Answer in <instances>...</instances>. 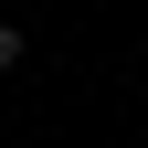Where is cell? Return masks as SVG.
I'll use <instances>...</instances> for the list:
<instances>
[{
	"label": "cell",
	"mask_w": 148,
	"mask_h": 148,
	"mask_svg": "<svg viewBox=\"0 0 148 148\" xmlns=\"http://www.w3.org/2000/svg\"><path fill=\"white\" fill-rule=\"evenodd\" d=\"M21 53H32V32H21V21H0V74L21 64Z\"/></svg>",
	"instance_id": "obj_1"
}]
</instances>
